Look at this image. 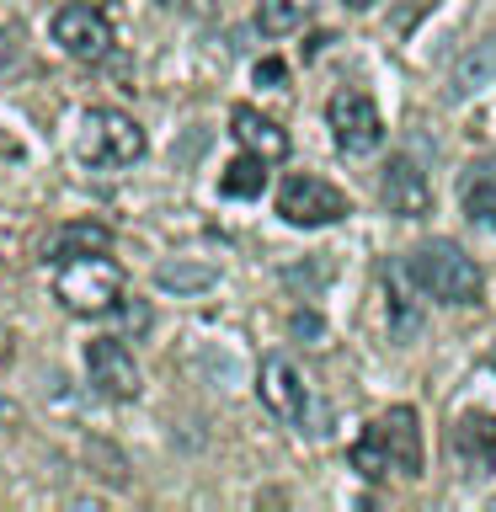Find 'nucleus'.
<instances>
[{
    "instance_id": "obj_1",
    "label": "nucleus",
    "mask_w": 496,
    "mask_h": 512,
    "mask_svg": "<svg viewBox=\"0 0 496 512\" xmlns=\"http://www.w3.org/2000/svg\"><path fill=\"white\" fill-rule=\"evenodd\" d=\"M123 288H128V278H123V267L112 262L107 251H70V256H59L54 299L70 315H107V310H118Z\"/></svg>"
},
{
    "instance_id": "obj_2",
    "label": "nucleus",
    "mask_w": 496,
    "mask_h": 512,
    "mask_svg": "<svg viewBox=\"0 0 496 512\" xmlns=\"http://www.w3.org/2000/svg\"><path fill=\"white\" fill-rule=\"evenodd\" d=\"M406 262H411L416 288L438 304H480V294H486V278H480L475 256L454 246V240H422Z\"/></svg>"
},
{
    "instance_id": "obj_3",
    "label": "nucleus",
    "mask_w": 496,
    "mask_h": 512,
    "mask_svg": "<svg viewBox=\"0 0 496 512\" xmlns=\"http://www.w3.org/2000/svg\"><path fill=\"white\" fill-rule=\"evenodd\" d=\"M144 155V128L128 118V112H112V107H91L75 128V160L91 171H118V166H134Z\"/></svg>"
},
{
    "instance_id": "obj_4",
    "label": "nucleus",
    "mask_w": 496,
    "mask_h": 512,
    "mask_svg": "<svg viewBox=\"0 0 496 512\" xmlns=\"http://www.w3.org/2000/svg\"><path fill=\"white\" fill-rule=\"evenodd\" d=\"M278 214L299 230H320V224H336L347 219V192L331 187L326 176H283L278 187Z\"/></svg>"
},
{
    "instance_id": "obj_5",
    "label": "nucleus",
    "mask_w": 496,
    "mask_h": 512,
    "mask_svg": "<svg viewBox=\"0 0 496 512\" xmlns=\"http://www.w3.org/2000/svg\"><path fill=\"white\" fill-rule=\"evenodd\" d=\"M54 43H59V54H70L75 64H96V59H107V48H112V27L96 6H59L54 11Z\"/></svg>"
},
{
    "instance_id": "obj_6",
    "label": "nucleus",
    "mask_w": 496,
    "mask_h": 512,
    "mask_svg": "<svg viewBox=\"0 0 496 512\" xmlns=\"http://www.w3.org/2000/svg\"><path fill=\"white\" fill-rule=\"evenodd\" d=\"M331 134L347 155H368L379 150L384 139V123H379V107L368 102L363 91H336L331 96Z\"/></svg>"
},
{
    "instance_id": "obj_7",
    "label": "nucleus",
    "mask_w": 496,
    "mask_h": 512,
    "mask_svg": "<svg viewBox=\"0 0 496 512\" xmlns=\"http://www.w3.org/2000/svg\"><path fill=\"white\" fill-rule=\"evenodd\" d=\"M86 374L96 384V395H107V400H134L139 395V363L128 358V347L118 336L86 342Z\"/></svg>"
},
{
    "instance_id": "obj_8",
    "label": "nucleus",
    "mask_w": 496,
    "mask_h": 512,
    "mask_svg": "<svg viewBox=\"0 0 496 512\" xmlns=\"http://www.w3.org/2000/svg\"><path fill=\"white\" fill-rule=\"evenodd\" d=\"M379 198L400 219H422L432 208V182H427V171L416 166L411 155H390L384 171H379Z\"/></svg>"
},
{
    "instance_id": "obj_9",
    "label": "nucleus",
    "mask_w": 496,
    "mask_h": 512,
    "mask_svg": "<svg viewBox=\"0 0 496 512\" xmlns=\"http://www.w3.org/2000/svg\"><path fill=\"white\" fill-rule=\"evenodd\" d=\"M256 390H262V406L272 416H283V422H304V400H310V390H304L299 368L283 358V352H267L262 368H256Z\"/></svg>"
},
{
    "instance_id": "obj_10",
    "label": "nucleus",
    "mask_w": 496,
    "mask_h": 512,
    "mask_svg": "<svg viewBox=\"0 0 496 512\" xmlns=\"http://www.w3.org/2000/svg\"><path fill=\"white\" fill-rule=\"evenodd\" d=\"M384 454H390V475H422V422H416L411 406H390L374 422Z\"/></svg>"
},
{
    "instance_id": "obj_11",
    "label": "nucleus",
    "mask_w": 496,
    "mask_h": 512,
    "mask_svg": "<svg viewBox=\"0 0 496 512\" xmlns=\"http://www.w3.org/2000/svg\"><path fill=\"white\" fill-rule=\"evenodd\" d=\"M448 443H454V459L464 464V475H486L496 464V416L491 411H464L454 427H448Z\"/></svg>"
},
{
    "instance_id": "obj_12",
    "label": "nucleus",
    "mask_w": 496,
    "mask_h": 512,
    "mask_svg": "<svg viewBox=\"0 0 496 512\" xmlns=\"http://www.w3.org/2000/svg\"><path fill=\"white\" fill-rule=\"evenodd\" d=\"M379 283H384V304H390V336L395 342H411L416 331H422V315H416V299H411V262H400V256H390V262L379 267Z\"/></svg>"
},
{
    "instance_id": "obj_13",
    "label": "nucleus",
    "mask_w": 496,
    "mask_h": 512,
    "mask_svg": "<svg viewBox=\"0 0 496 512\" xmlns=\"http://www.w3.org/2000/svg\"><path fill=\"white\" fill-rule=\"evenodd\" d=\"M230 134L240 139V150H251L262 160H283L288 155V134L267 118V112H256V107H235L230 112Z\"/></svg>"
},
{
    "instance_id": "obj_14",
    "label": "nucleus",
    "mask_w": 496,
    "mask_h": 512,
    "mask_svg": "<svg viewBox=\"0 0 496 512\" xmlns=\"http://www.w3.org/2000/svg\"><path fill=\"white\" fill-rule=\"evenodd\" d=\"M214 283H219V267L198 262V256H166V262L155 267L160 294H198V288H214Z\"/></svg>"
},
{
    "instance_id": "obj_15",
    "label": "nucleus",
    "mask_w": 496,
    "mask_h": 512,
    "mask_svg": "<svg viewBox=\"0 0 496 512\" xmlns=\"http://www.w3.org/2000/svg\"><path fill=\"white\" fill-rule=\"evenodd\" d=\"M315 16V0H256V27L267 38H288Z\"/></svg>"
},
{
    "instance_id": "obj_16",
    "label": "nucleus",
    "mask_w": 496,
    "mask_h": 512,
    "mask_svg": "<svg viewBox=\"0 0 496 512\" xmlns=\"http://www.w3.org/2000/svg\"><path fill=\"white\" fill-rule=\"evenodd\" d=\"M491 75H496V48L480 43V48H470V54L454 64V75H448V96H459V102H464V96H475Z\"/></svg>"
},
{
    "instance_id": "obj_17",
    "label": "nucleus",
    "mask_w": 496,
    "mask_h": 512,
    "mask_svg": "<svg viewBox=\"0 0 496 512\" xmlns=\"http://www.w3.org/2000/svg\"><path fill=\"white\" fill-rule=\"evenodd\" d=\"M459 198H464V214L470 219H491L496 214V160H480V166L464 171Z\"/></svg>"
},
{
    "instance_id": "obj_18",
    "label": "nucleus",
    "mask_w": 496,
    "mask_h": 512,
    "mask_svg": "<svg viewBox=\"0 0 496 512\" xmlns=\"http://www.w3.org/2000/svg\"><path fill=\"white\" fill-rule=\"evenodd\" d=\"M262 166H267V160L246 150L230 171L219 176V192H224V198H256V192L267 187V171H262Z\"/></svg>"
},
{
    "instance_id": "obj_19",
    "label": "nucleus",
    "mask_w": 496,
    "mask_h": 512,
    "mask_svg": "<svg viewBox=\"0 0 496 512\" xmlns=\"http://www.w3.org/2000/svg\"><path fill=\"white\" fill-rule=\"evenodd\" d=\"M352 470H358L363 480H384V475H390V454H384V443H379L374 427L352 443Z\"/></svg>"
},
{
    "instance_id": "obj_20",
    "label": "nucleus",
    "mask_w": 496,
    "mask_h": 512,
    "mask_svg": "<svg viewBox=\"0 0 496 512\" xmlns=\"http://www.w3.org/2000/svg\"><path fill=\"white\" fill-rule=\"evenodd\" d=\"M112 240H107V230H96V224H75V230H64L54 246H48V256H70V251H107Z\"/></svg>"
},
{
    "instance_id": "obj_21",
    "label": "nucleus",
    "mask_w": 496,
    "mask_h": 512,
    "mask_svg": "<svg viewBox=\"0 0 496 512\" xmlns=\"http://www.w3.org/2000/svg\"><path fill=\"white\" fill-rule=\"evenodd\" d=\"M155 6H166V11H176V16H214V0H155Z\"/></svg>"
},
{
    "instance_id": "obj_22",
    "label": "nucleus",
    "mask_w": 496,
    "mask_h": 512,
    "mask_svg": "<svg viewBox=\"0 0 496 512\" xmlns=\"http://www.w3.org/2000/svg\"><path fill=\"white\" fill-rule=\"evenodd\" d=\"M294 331L304 336V347H320V336H326V326L315 315H294Z\"/></svg>"
},
{
    "instance_id": "obj_23",
    "label": "nucleus",
    "mask_w": 496,
    "mask_h": 512,
    "mask_svg": "<svg viewBox=\"0 0 496 512\" xmlns=\"http://www.w3.org/2000/svg\"><path fill=\"white\" fill-rule=\"evenodd\" d=\"M256 80H262V86H278V80H288L283 59H262V64H256Z\"/></svg>"
},
{
    "instance_id": "obj_24",
    "label": "nucleus",
    "mask_w": 496,
    "mask_h": 512,
    "mask_svg": "<svg viewBox=\"0 0 496 512\" xmlns=\"http://www.w3.org/2000/svg\"><path fill=\"white\" fill-rule=\"evenodd\" d=\"M6 54H11V43H6V27H0V70H6Z\"/></svg>"
},
{
    "instance_id": "obj_25",
    "label": "nucleus",
    "mask_w": 496,
    "mask_h": 512,
    "mask_svg": "<svg viewBox=\"0 0 496 512\" xmlns=\"http://www.w3.org/2000/svg\"><path fill=\"white\" fill-rule=\"evenodd\" d=\"M342 6H352V11H363V6H374V0H342Z\"/></svg>"
},
{
    "instance_id": "obj_26",
    "label": "nucleus",
    "mask_w": 496,
    "mask_h": 512,
    "mask_svg": "<svg viewBox=\"0 0 496 512\" xmlns=\"http://www.w3.org/2000/svg\"><path fill=\"white\" fill-rule=\"evenodd\" d=\"M491 219H496V214H491Z\"/></svg>"
}]
</instances>
